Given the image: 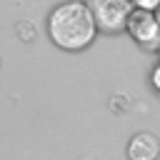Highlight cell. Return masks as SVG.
Returning a JSON list of instances; mask_svg holds the SVG:
<instances>
[{"label": "cell", "mask_w": 160, "mask_h": 160, "mask_svg": "<svg viewBox=\"0 0 160 160\" xmlns=\"http://www.w3.org/2000/svg\"><path fill=\"white\" fill-rule=\"evenodd\" d=\"M160 142L152 132H138L128 142V158L130 160H158Z\"/></svg>", "instance_id": "277c9868"}, {"label": "cell", "mask_w": 160, "mask_h": 160, "mask_svg": "<svg viewBox=\"0 0 160 160\" xmlns=\"http://www.w3.org/2000/svg\"><path fill=\"white\" fill-rule=\"evenodd\" d=\"M95 20L85 2L65 0L55 5L48 15V32L50 40L62 50H82L95 38Z\"/></svg>", "instance_id": "6da1fadb"}, {"label": "cell", "mask_w": 160, "mask_h": 160, "mask_svg": "<svg viewBox=\"0 0 160 160\" xmlns=\"http://www.w3.org/2000/svg\"><path fill=\"white\" fill-rule=\"evenodd\" d=\"M135 8H142V10H155L160 5V0H130Z\"/></svg>", "instance_id": "5b68a950"}, {"label": "cell", "mask_w": 160, "mask_h": 160, "mask_svg": "<svg viewBox=\"0 0 160 160\" xmlns=\"http://www.w3.org/2000/svg\"><path fill=\"white\" fill-rule=\"evenodd\" d=\"M150 82H152L155 90H160V62L152 68V72H150Z\"/></svg>", "instance_id": "8992f818"}, {"label": "cell", "mask_w": 160, "mask_h": 160, "mask_svg": "<svg viewBox=\"0 0 160 160\" xmlns=\"http://www.w3.org/2000/svg\"><path fill=\"white\" fill-rule=\"evenodd\" d=\"M125 28H128L130 35L138 40V45H142V48H148V50H158V48H160V25H158L152 10L132 8Z\"/></svg>", "instance_id": "3957f363"}, {"label": "cell", "mask_w": 160, "mask_h": 160, "mask_svg": "<svg viewBox=\"0 0 160 160\" xmlns=\"http://www.w3.org/2000/svg\"><path fill=\"white\" fill-rule=\"evenodd\" d=\"M152 15H155V20H158V25H160V5H158V8L152 10Z\"/></svg>", "instance_id": "52a82bcc"}, {"label": "cell", "mask_w": 160, "mask_h": 160, "mask_svg": "<svg viewBox=\"0 0 160 160\" xmlns=\"http://www.w3.org/2000/svg\"><path fill=\"white\" fill-rule=\"evenodd\" d=\"M92 12L95 28L105 30V32H115L122 30L130 12H132V2L130 0H88L85 2Z\"/></svg>", "instance_id": "7a4b0ae2"}]
</instances>
